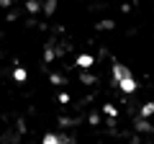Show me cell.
<instances>
[{
  "label": "cell",
  "mask_w": 154,
  "mask_h": 144,
  "mask_svg": "<svg viewBox=\"0 0 154 144\" xmlns=\"http://www.w3.org/2000/svg\"><path fill=\"white\" fill-rule=\"evenodd\" d=\"M152 113H154V103H146V105L141 108V116L146 118V116H152Z\"/></svg>",
  "instance_id": "cell-6"
},
{
  "label": "cell",
  "mask_w": 154,
  "mask_h": 144,
  "mask_svg": "<svg viewBox=\"0 0 154 144\" xmlns=\"http://www.w3.org/2000/svg\"><path fill=\"white\" fill-rule=\"evenodd\" d=\"M13 77H16V83H23V80H26V70H23V67H16V70H13Z\"/></svg>",
  "instance_id": "cell-4"
},
{
  "label": "cell",
  "mask_w": 154,
  "mask_h": 144,
  "mask_svg": "<svg viewBox=\"0 0 154 144\" xmlns=\"http://www.w3.org/2000/svg\"><path fill=\"white\" fill-rule=\"evenodd\" d=\"M44 142H46V144H59V142H64V136H57V134H46Z\"/></svg>",
  "instance_id": "cell-5"
},
{
  "label": "cell",
  "mask_w": 154,
  "mask_h": 144,
  "mask_svg": "<svg viewBox=\"0 0 154 144\" xmlns=\"http://www.w3.org/2000/svg\"><path fill=\"white\" fill-rule=\"evenodd\" d=\"M126 75H131V72H128L123 64H113V77H116V83H118V80H123Z\"/></svg>",
  "instance_id": "cell-2"
},
{
  "label": "cell",
  "mask_w": 154,
  "mask_h": 144,
  "mask_svg": "<svg viewBox=\"0 0 154 144\" xmlns=\"http://www.w3.org/2000/svg\"><path fill=\"white\" fill-rule=\"evenodd\" d=\"M93 57H90V54H80V57H77V64H80V67H85V70H88V67H93Z\"/></svg>",
  "instance_id": "cell-3"
},
{
  "label": "cell",
  "mask_w": 154,
  "mask_h": 144,
  "mask_svg": "<svg viewBox=\"0 0 154 144\" xmlns=\"http://www.w3.org/2000/svg\"><path fill=\"white\" fill-rule=\"evenodd\" d=\"M118 88H121L123 93H134V90H136V80H134L131 75H126L123 80H118Z\"/></svg>",
  "instance_id": "cell-1"
}]
</instances>
